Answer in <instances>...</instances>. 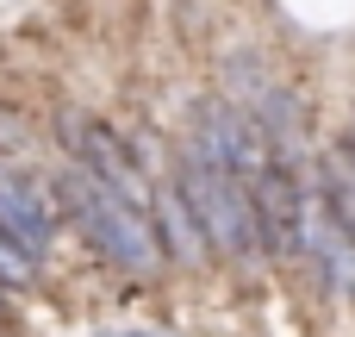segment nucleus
Returning <instances> with one entry per match:
<instances>
[{
    "mask_svg": "<svg viewBox=\"0 0 355 337\" xmlns=\"http://www.w3.org/2000/svg\"><path fill=\"white\" fill-rule=\"evenodd\" d=\"M56 206L69 213V225L112 263V269H125V275H150L156 263H162V238H156V219H150V206H131L119 188H106L100 175H87V169H62L56 175Z\"/></svg>",
    "mask_w": 355,
    "mask_h": 337,
    "instance_id": "nucleus-1",
    "label": "nucleus"
},
{
    "mask_svg": "<svg viewBox=\"0 0 355 337\" xmlns=\"http://www.w3.org/2000/svg\"><path fill=\"white\" fill-rule=\"evenodd\" d=\"M175 188H181L187 206L200 213V225H206V238H212L218 256H231V263H256V256H268V250H262V225H256L250 181H237L231 169H218L206 150L187 144L181 163H175Z\"/></svg>",
    "mask_w": 355,
    "mask_h": 337,
    "instance_id": "nucleus-2",
    "label": "nucleus"
},
{
    "mask_svg": "<svg viewBox=\"0 0 355 337\" xmlns=\"http://www.w3.org/2000/svg\"><path fill=\"white\" fill-rule=\"evenodd\" d=\"M56 131H62V150L75 156V169L100 175V181L119 188L131 206H150V200H156V188L137 175V156L125 150V138H119L106 119H94V113H81V106H62V113H56Z\"/></svg>",
    "mask_w": 355,
    "mask_h": 337,
    "instance_id": "nucleus-3",
    "label": "nucleus"
},
{
    "mask_svg": "<svg viewBox=\"0 0 355 337\" xmlns=\"http://www.w3.org/2000/svg\"><path fill=\"white\" fill-rule=\"evenodd\" d=\"M193 150H206L218 169H231L237 181H256L268 163H275V150H268V138L256 131V119L231 100V94H206L200 106H193Z\"/></svg>",
    "mask_w": 355,
    "mask_h": 337,
    "instance_id": "nucleus-4",
    "label": "nucleus"
},
{
    "mask_svg": "<svg viewBox=\"0 0 355 337\" xmlns=\"http://www.w3.org/2000/svg\"><path fill=\"white\" fill-rule=\"evenodd\" d=\"M250 200H256L262 250H268V256H306V213H312V194H300L293 169H287V163H268V169L250 181Z\"/></svg>",
    "mask_w": 355,
    "mask_h": 337,
    "instance_id": "nucleus-5",
    "label": "nucleus"
},
{
    "mask_svg": "<svg viewBox=\"0 0 355 337\" xmlns=\"http://www.w3.org/2000/svg\"><path fill=\"white\" fill-rule=\"evenodd\" d=\"M0 231L25 250L31 263H44V256H50V244H56L50 200L37 194V181H31V175H19V169H6V163H0Z\"/></svg>",
    "mask_w": 355,
    "mask_h": 337,
    "instance_id": "nucleus-6",
    "label": "nucleus"
},
{
    "mask_svg": "<svg viewBox=\"0 0 355 337\" xmlns=\"http://www.w3.org/2000/svg\"><path fill=\"white\" fill-rule=\"evenodd\" d=\"M150 219H156L162 256L187 263V269H200V263L212 256V238H206V225H200V213L187 206V194H181V188H156V200H150Z\"/></svg>",
    "mask_w": 355,
    "mask_h": 337,
    "instance_id": "nucleus-7",
    "label": "nucleus"
},
{
    "mask_svg": "<svg viewBox=\"0 0 355 337\" xmlns=\"http://www.w3.org/2000/svg\"><path fill=\"white\" fill-rule=\"evenodd\" d=\"M31 275H37V263L0 231V288H31Z\"/></svg>",
    "mask_w": 355,
    "mask_h": 337,
    "instance_id": "nucleus-8",
    "label": "nucleus"
},
{
    "mask_svg": "<svg viewBox=\"0 0 355 337\" xmlns=\"http://www.w3.org/2000/svg\"><path fill=\"white\" fill-rule=\"evenodd\" d=\"M100 337H156V331H100Z\"/></svg>",
    "mask_w": 355,
    "mask_h": 337,
    "instance_id": "nucleus-9",
    "label": "nucleus"
},
{
    "mask_svg": "<svg viewBox=\"0 0 355 337\" xmlns=\"http://www.w3.org/2000/svg\"><path fill=\"white\" fill-rule=\"evenodd\" d=\"M0 313H6V288H0Z\"/></svg>",
    "mask_w": 355,
    "mask_h": 337,
    "instance_id": "nucleus-10",
    "label": "nucleus"
}]
</instances>
